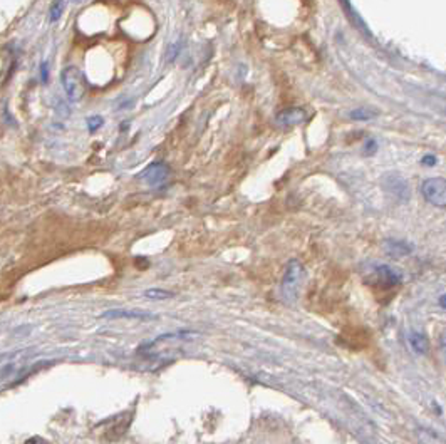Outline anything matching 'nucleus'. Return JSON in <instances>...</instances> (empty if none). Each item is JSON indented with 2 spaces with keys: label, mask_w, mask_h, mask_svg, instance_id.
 Returning a JSON list of instances; mask_svg holds the SVG:
<instances>
[{
  "label": "nucleus",
  "mask_w": 446,
  "mask_h": 444,
  "mask_svg": "<svg viewBox=\"0 0 446 444\" xmlns=\"http://www.w3.org/2000/svg\"><path fill=\"white\" fill-rule=\"evenodd\" d=\"M401 282V277L396 270L388 265L376 268V285L384 287V289H391V287H396Z\"/></svg>",
  "instance_id": "obj_7"
},
{
  "label": "nucleus",
  "mask_w": 446,
  "mask_h": 444,
  "mask_svg": "<svg viewBox=\"0 0 446 444\" xmlns=\"http://www.w3.org/2000/svg\"><path fill=\"white\" fill-rule=\"evenodd\" d=\"M383 187L386 192L391 193L393 196H396L398 200L401 201H408L409 196H411V189H409L408 182L398 173L386 174L383 178Z\"/></svg>",
  "instance_id": "obj_4"
},
{
  "label": "nucleus",
  "mask_w": 446,
  "mask_h": 444,
  "mask_svg": "<svg viewBox=\"0 0 446 444\" xmlns=\"http://www.w3.org/2000/svg\"><path fill=\"white\" fill-rule=\"evenodd\" d=\"M24 444H50V443L45 441V439H43V438H39V436H34V438L27 439Z\"/></svg>",
  "instance_id": "obj_17"
},
{
  "label": "nucleus",
  "mask_w": 446,
  "mask_h": 444,
  "mask_svg": "<svg viewBox=\"0 0 446 444\" xmlns=\"http://www.w3.org/2000/svg\"><path fill=\"white\" fill-rule=\"evenodd\" d=\"M388 250L391 255H406V253H409L408 245L401 242H389Z\"/></svg>",
  "instance_id": "obj_11"
},
{
  "label": "nucleus",
  "mask_w": 446,
  "mask_h": 444,
  "mask_svg": "<svg viewBox=\"0 0 446 444\" xmlns=\"http://www.w3.org/2000/svg\"><path fill=\"white\" fill-rule=\"evenodd\" d=\"M86 124L89 133H96L104 124V119L101 118V116H89V118L86 119Z\"/></svg>",
  "instance_id": "obj_12"
},
{
  "label": "nucleus",
  "mask_w": 446,
  "mask_h": 444,
  "mask_svg": "<svg viewBox=\"0 0 446 444\" xmlns=\"http://www.w3.org/2000/svg\"><path fill=\"white\" fill-rule=\"evenodd\" d=\"M421 163H423V165H428V166H435L436 163H438V160H436L435 156L428 155V156H425V158L421 160Z\"/></svg>",
  "instance_id": "obj_16"
},
{
  "label": "nucleus",
  "mask_w": 446,
  "mask_h": 444,
  "mask_svg": "<svg viewBox=\"0 0 446 444\" xmlns=\"http://www.w3.org/2000/svg\"><path fill=\"white\" fill-rule=\"evenodd\" d=\"M378 116L379 111L372 108H357L349 113V118H351L352 121H371V119L378 118Z\"/></svg>",
  "instance_id": "obj_8"
},
{
  "label": "nucleus",
  "mask_w": 446,
  "mask_h": 444,
  "mask_svg": "<svg viewBox=\"0 0 446 444\" xmlns=\"http://www.w3.org/2000/svg\"><path fill=\"white\" fill-rule=\"evenodd\" d=\"M376 151H378V143H376V140L366 141V145H364V156H372Z\"/></svg>",
  "instance_id": "obj_13"
},
{
  "label": "nucleus",
  "mask_w": 446,
  "mask_h": 444,
  "mask_svg": "<svg viewBox=\"0 0 446 444\" xmlns=\"http://www.w3.org/2000/svg\"><path fill=\"white\" fill-rule=\"evenodd\" d=\"M64 9H66V0H52V4H50V7H49L50 24H54V22H57L59 18L62 17Z\"/></svg>",
  "instance_id": "obj_10"
},
{
  "label": "nucleus",
  "mask_w": 446,
  "mask_h": 444,
  "mask_svg": "<svg viewBox=\"0 0 446 444\" xmlns=\"http://www.w3.org/2000/svg\"><path fill=\"white\" fill-rule=\"evenodd\" d=\"M168 174H169L168 165L163 163V161H156V163H151L148 168L143 171L140 178L143 182L148 183L150 187H160V184L167 182Z\"/></svg>",
  "instance_id": "obj_5"
},
{
  "label": "nucleus",
  "mask_w": 446,
  "mask_h": 444,
  "mask_svg": "<svg viewBox=\"0 0 446 444\" xmlns=\"http://www.w3.org/2000/svg\"><path fill=\"white\" fill-rule=\"evenodd\" d=\"M146 295H148V297H156V299H168L169 297L168 292H162V290H150V292Z\"/></svg>",
  "instance_id": "obj_15"
},
{
  "label": "nucleus",
  "mask_w": 446,
  "mask_h": 444,
  "mask_svg": "<svg viewBox=\"0 0 446 444\" xmlns=\"http://www.w3.org/2000/svg\"><path fill=\"white\" fill-rule=\"evenodd\" d=\"M72 4H81V2H84V0H71Z\"/></svg>",
  "instance_id": "obj_18"
},
{
  "label": "nucleus",
  "mask_w": 446,
  "mask_h": 444,
  "mask_svg": "<svg viewBox=\"0 0 446 444\" xmlns=\"http://www.w3.org/2000/svg\"><path fill=\"white\" fill-rule=\"evenodd\" d=\"M61 84L62 89L66 92L67 99L72 103H77L84 98L86 94V79L84 74L81 72L79 67L76 66H67L62 69L61 72Z\"/></svg>",
  "instance_id": "obj_1"
},
{
  "label": "nucleus",
  "mask_w": 446,
  "mask_h": 444,
  "mask_svg": "<svg viewBox=\"0 0 446 444\" xmlns=\"http://www.w3.org/2000/svg\"><path fill=\"white\" fill-rule=\"evenodd\" d=\"M302 275H304V268L297 260H292L287 265L285 270L284 280H282V295L287 302H296L299 297V289H301Z\"/></svg>",
  "instance_id": "obj_2"
},
{
  "label": "nucleus",
  "mask_w": 446,
  "mask_h": 444,
  "mask_svg": "<svg viewBox=\"0 0 446 444\" xmlns=\"http://www.w3.org/2000/svg\"><path fill=\"white\" fill-rule=\"evenodd\" d=\"M40 81H43V84H48L49 82V64L48 62L40 64Z\"/></svg>",
  "instance_id": "obj_14"
},
{
  "label": "nucleus",
  "mask_w": 446,
  "mask_h": 444,
  "mask_svg": "<svg viewBox=\"0 0 446 444\" xmlns=\"http://www.w3.org/2000/svg\"><path fill=\"white\" fill-rule=\"evenodd\" d=\"M421 193L433 206H446V182L445 178H428L421 184Z\"/></svg>",
  "instance_id": "obj_3"
},
{
  "label": "nucleus",
  "mask_w": 446,
  "mask_h": 444,
  "mask_svg": "<svg viewBox=\"0 0 446 444\" xmlns=\"http://www.w3.org/2000/svg\"><path fill=\"white\" fill-rule=\"evenodd\" d=\"M306 119H307V113L302 108L282 109L277 116H275V123H277L280 128L297 126V124L304 123Z\"/></svg>",
  "instance_id": "obj_6"
},
{
  "label": "nucleus",
  "mask_w": 446,
  "mask_h": 444,
  "mask_svg": "<svg viewBox=\"0 0 446 444\" xmlns=\"http://www.w3.org/2000/svg\"><path fill=\"white\" fill-rule=\"evenodd\" d=\"M409 342H411L413 349H415L418 354H425L428 350V347H430L428 339L423 334H420V332H413L411 337H409Z\"/></svg>",
  "instance_id": "obj_9"
}]
</instances>
